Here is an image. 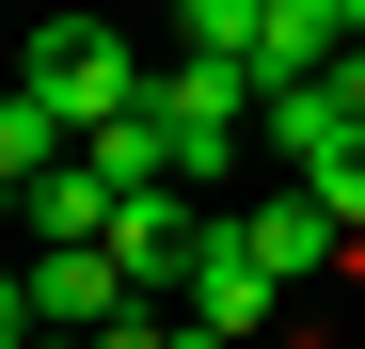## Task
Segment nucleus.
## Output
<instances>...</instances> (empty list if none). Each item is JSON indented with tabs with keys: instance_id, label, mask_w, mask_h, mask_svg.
I'll return each instance as SVG.
<instances>
[{
	"instance_id": "0eeeda50",
	"label": "nucleus",
	"mask_w": 365,
	"mask_h": 349,
	"mask_svg": "<svg viewBox=\"0 0 365 349\" xmlns=\"http://www.w3.org/2000/svg\"><path fill=\"white\" fill-rule=\"evenodd\" d=\"M16 333H48V302H32V270H0V349Z\"/></svg>"
},
{
	"instance_id": "20e7f679",
	"label": "nucleus",
	"mask_w": 365,
	"mask_h": 349,
	"mask_svg": "<svg viewBox=\"0 0 365 349\" xmlns=\"http://www.w3.org/2000/svg\"><path fill=\"white\" fill-rule=\"evenodd\" d=\"M238 222H255V254H270L286 286H318V270L349 254V207L318 191V174H286V191H255V207H238Z\"/></svg>"
},
{
	"instance_id": "423d86ee",
	"label": "nucleus",
	"mask_w": 365,
	"mask_h": 349,
	"mask_svg": "<svg viewBox=\"0 0 365 349\" xmlns=\"http://www.w3.org/2000/svg\"><path fill=\"white\" fill-rule=\"evenodd\" d=\"M334 48H349V32L318 16V0H255V80H318Z\"/></svg>"
},
{
	"instance_id": "7ed1b4c3",
	"label": "nucleus",
	"mask_w": 365,
	"mask_h": 349,
	"mask_svg": "<svg viewBox=\"0 0 365 349\" xmlns=\"http://www.w3.org/2000/svg\"><path fill=\"white\" fill-rule=\"evenodd\" d=\"M270 318H286V270L255 254V222L207 207V239H191V333H270Z\"/></svg>"
},
{
	"instance_id": "6e6552de",
	"label": "nucleus",
	"mask_w": 365,
	"mask_h": 349,
	"mask_svg": "<svg viewBox=\"0 0 365 349\" xmlns=\"http://www.w3.org/2000/svg\"><path fill=\"white\" fill-rule=\"evenodd\" d=\"M334 95H349V111H365V32H349V48H334Z\"/></svg>"
},
{
	"instance_id": "1a4fd4ad",
	"label": "nucleus",
	"mask_w": 365,
	"mask_h": 349,
	"mask_svg": "<svg viewBox=\"0 0 365 349\" xmlns=\"http://www.w3.org/2000/svg\"><path fill=\"white\" fill-rule=\"evenodd\" d=\"M318 16H334V32H365V0H318Z\"/></svg>"
},
{
	"instance_id": "f03ea898",
	"label": "nucleus",
	"mask_w": 365,
	"mask_h": 349,
	"mask_svg": "<svg viewBox=\"0 0 365 349\" xmlns=\"http://www.w3.org/2000/svg\"><path fill=\"white\" fill-rule=\"evenodd\" d=\"M32 80H48V95H64V127L96 143V127H111V111H128V95H143L159 64H143V48H128V32H111V16H96V0H64V32H48V64H32Z\"/></svg>"
},
{
	"instance_id": "39448f33",
	"label": "nucleus",
	"mask_w": 365,
	"mask_h": 349,
	"mask_svg": "<svg viewBox=\"0 0 365 349\" xmlns=\"http://www.w3.org/2000/svg\"><path fill=\"white\" fill-rule=\"evenodd\" d=\"M16 207H32V239H111V207H128V191L96 174V143H64V159L16 174Z\"/></svg>"
},
{
	"instance_id": "f257e3e1",
	"label": "nucleus",
	"mask_w": 365,
	"mask_h": 349,
	"mask_svg": "<svg viewBox=\"0 0 365 349\" xmlns=\"http://www.w3.org/2000/svg\"><path fill=\"white\" fill-rule=\"evenodd\" d=\"M32 302H48V333H159V318H175L111 239H48V254H32Z\"/></svg>"
}]
</instances>
